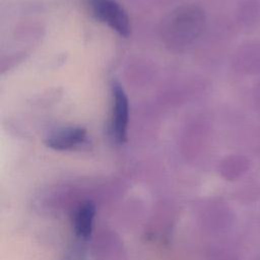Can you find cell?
<instances>
[{
	"instance_id": "cell-3",
	"label": "cell",
	"mask_w": 260,
	"mask_h": 260,
	"mask_svg": "<svg viewBox=\"0 0 260 260\" xmlns=\"http://www.w3.org/2000/svg\"><path fill=\"white\" fill-rule=\"evenodd\" d=\"M86 139V131L81 127H65L50 133L45 140L48 147L55 150L72 149Z\"/></svg>"
},
{
	"instance_id": "cell-1",
	"label": "cell",
	"mask_w": 260,
	"mask_h": 260,
	"mask_svg": "<svg viewBox=\"0 0 260 260\" xmlns=\"http://www.w3.org/2000/svg\"><path fill=\"white\" fill-rule=\"evenodd\" d=\"M93 15L122 37L130 34V21L124 8L116 0H89Z\"/></svg>"
},
{
	"instance_id": "cell-4",
	"label": "cell",
	"mask_w": 260,
	"mask_h": 260,
	"mask_svg": "<svg viewBox=\"0 0 260 260\" xmlns=\"http://www.w3.org/2000/svg\"><path fill=\"white\" fill-rule=\"evenodd\" d=\"M95 215V206L91 201L80 203L73 212L72 225L77 237L87 240L92 232L93 218Z\"/></svg>"
},
{
	"instance_id": "cell-2",
	"label": "cell",
	"mask_w": 260,
	"mask_h": 260,
	"mask_svg": "<svg viewBox=\"0 0 260 260\" xmlns=\"http://www.w3.org/2000/svg\"><path fill=\"white\" fill-rule=\"evenodd\" d=\"M112 135L118 143H124L127 140V130L129 122V102L125 90L117 81H114L112 84Z\"/></svg>"
}]
</instances>
